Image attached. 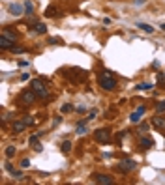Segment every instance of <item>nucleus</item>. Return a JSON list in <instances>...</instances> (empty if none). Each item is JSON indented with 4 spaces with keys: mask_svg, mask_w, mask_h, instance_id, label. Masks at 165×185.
I'll use <instances>...</instances> for the list:
<instances>
[{
    "mask_svg": "<svg viewBox=\"0 0 165 185\" xmlns=\"http://www.w3.org/2000/svg\"><path fill=\"white\" fill-rule=\"evenodd\" d=\"M70 150H71V142H70V140H64V142H62V152L68 153Z\"/></svg>",
    "mask_w": 165,
    "mask_h": 185,
    "instance_id": "23",
    "label": "nucleus"
},
{
    "mask_svg": "<svg viewBox=\"0 0 165 185\" xmlns=\"http://www.w3.org/2000/svg\"><path fill=\"white\" fill-rule=\"evenodd\" d=\"M135 168H137V163H135L133 159H124V161H120V163H118V167H116V170H118V172H122V174L133 172Z\"/></svg>",
    "mask_w": 165,
    "mask_h": 185,
    "instance_id": "3",
    "label": "nucleus"
},
{
    "mask_svg": "<svg viewBox=\"0 0 165 185\" xmlns=\"http://www.w3.org/2000/svg\"><path fill=\"white\" fill-rule=\"evenodd\" d=\"M26 125H28V124H26L24 120H17V122H13L11 131H13V133H23V131L26 129Z\"/></svg>",
    "mask_w": 165,
    "mask_h": 185,
    "instance_id": "9",
    "label": "nucleus"
},
{
    "mask_svg": "<svg viewBox=\"0 0 165 185\" xmlns=\"http://www.w3.org/2000/svg\"><path fill=\"white\" fill-rule=\"evenodd\" d=\"M49 43L51 45H62V39L60 37H49Z\"/></svg>",
    "mask_w": 165,
    "mask_h": 185,
    "instance_id": "24",
    "label": "nucleus"
},
{
    "mask_svg": "<svg viewBox=\"0 0 165 185\" xmlns=\"http://www.w3.org/2000/svg\"><path fill=\"white\" fill-rule=\"evenodd\" d=\"M21 80H28V73H23L21 75Z\"/></svg>",
    "mask_w": 165,
    "mask_h": 185,
    "instance_id": "33",
    "label": "nucleus"
},
{
    "mask_svg": "<svg viewBox=\"0 0 165 185\" xmlns=\"http://www.w3.org/2000/svg\"><path fill=\"white\" fill-rule=\"evenodd\" d=\"M137 110H139L141 114H145V110H147V107H143V105H141V107H137Z\"/></svg>",
    "mask_w": 165,
    "mask_h": 185,
    "instance_id": "32",
    "label": "nucleus"
},
{
    "mask_svg": "<svg viewBox=\"0 0 165 185\" xmlns=\"http://www.w3.org/2000/svg\"><path fill=\"white\" fill-rule=\"evenodd\" d=\"M145 2H147V0H133V4H135V6H143Z\"/></svg>",
    "mask_w": 165,
    "mask_h": 185,
    "instance_id": "31",
    "label": "nucleus"
},
{
    "mask_svg": "<svg viewBox=\"0 0 165 185\" xmlns=\"http://www.w3.org/2000/svg\"><path fill=\"white\" fill-rule=\"evenodd\" d=\"M165 80V75L163 73H160V75H158V82H160V84H162V82H163Z\"/></svg>",
    "mask_w": 165,
    "mask_h": 185,
    "instance_id": "30",
    "label": "nucleus"
},
{
    "mask_svg": "<svg viewBox=\"0 0 165 185\" xmlns=\"http://www.w3.org/2000/svg\"><path fill=\"white\" fill-rule=\"evenodd\" d=\"M162 30H163V32H165V24H162Z\"/></svg>",
    "mask_w": 165,
    "mask_h": 185,
    "instance_id": "35",
    "label": "nucleus"
},
{
    "mask_svg": "<svg viewBox=\"0 0 165 185\" xmlns=\"http://www.w3.org/2000/svg\"><path fill=\"white\" fill-rule=\"evenodd\" d=\"M96 116H98V110H90V114L85 118V122H90V120H94Z\"/></svg>",
    "mask_w": 165,
    "mask_h": 185,
    "instance_id": "25",
    "label": "nucleus"
},
{
    "mask_svg": "<svg viewBox=\"0 0 165 185\" xmlns=\"http://www.w3.org/2000/svg\"><path fill=\"white\" fill-rule=\"evenodd\" d=\"M24 122H26L28 125H32V124H34V120H32V118H24Z\"/></svg>",
    "mask_w": 165,
    "mask_h": 185,
    "instance_id": "34",
    "label": "nucleus"
},
{
    "mask_svg": "<svg viewBox=\"0 0 165 185\" xmlns=\"http://www.w3.org/2000/svg\"><path fill=\"white\" fill-rule=\"evenodd\" d=\"M86 124H88V122H85V120L77 124V129H75V131H77V135H85V133H88V129H86Z\"/></svg>",
    "mask_w": 165,
    "mask_h": 185,
    "instance_id": "13",
    "label": "nucleus"
},
{
    "mask_svg": "<svg viewBox=\"0 0 165 185\" xmlns=\"http://www.w3.org/2000/svg\"><path fill=\"white\" fill-rule=\"evenodd\" d=\"M54 15H56V7L54 6H49L45 9V17H54Z\"/></svg>",
    "mask_w": 165,
    "mask_h": 185,
    "instance_id": "19",
    "label": "nucleus"
},
{
    "mask_svg": "<svg viewBox=\"0 0 165 185\" xmlns=\"http://www.w3.org/2000/svg\"><path fill=\"white\" fill-rule=\"evenodd\" d=\"M145 131H148V124H147V122H143V124L139 125V133H145Z\"/></svg>",
    "mask_w": 165,
    "mask_h": 185,
    "instance_id": "27",
    "label": "nucleus"
},
{
    "mask_svg": "<svg viewBox=\"0 0 165 185\" xmlns=\"http://www.w3.org/2000/svg\"><path fill=\"white\" fill-rule=\"evenodd\" d=\"M9 13L13 15V17H19V15H23L24 13V4H9Z\"/></svg>",
    "mask_w": 165,
    "mask_h": 185,
    "instance_id": "7",
    "label": "nucleus"
},
{
    "mask_svg": "<svg viewBox=\"0 0 165 185\" xmlns=\"http://www.w3.org/2000/svg\"><path fill=\"white\" fill-rule=\"evenodd\" d=\"M23 4H24V13H26V15H32V13H34V4H32L30 0H24Z\"/></svg>",
    "mask_w": 165,
    "mask_h": 185,
    "instance_id": "15",
    "label": "nucleus"
},
{
    "mask_svg": "<svg viewBox=\"0 0 165 185\" xmlns=\"http://www.w3.org/2000/svg\"><path fill=\"white\" fill-rule=\"evenodd\" d=\"M94 139L98 140V142H101V144H107L109 140H111V131L109 129H96L94 131Z\"/></svg>",
    "mask_w": 165,
    "mask_h": 185,
    "instance_id": "5",
    "label": "nucleus"
},
{
    "mask_svg": "<svg viewBox=\"0 0 165 185\" xmlns=\"http://www.w3.org/2000/svg\"><path fill=\"white\" fill-rule=\"evenodd\" d=\"M2 36H6V37H9L11 41H17V34H15L13 30H9V28H4V30H2Z\"/></svg>",
    "mask_w": 165,
    "mask_h": 185,
    "instance_id": "14",
    "label": "nucleus"
},
{
    "mask_svg": "<svg viewBox=\"0 0 165 185\" xmlns=\"http://www.w3.org/2000/svg\"><path fill=\"white\" fill-rule=\"evenodd\" d=\"M98 80H100V86H101L103 90H107V92H113V90H116V80H115V77H113V73H111L109 69H103V71H100V77H98Z\"/></svg>",
    "mask_w": 165,
    "mask_h": 185,
    "instance_id": "1",
    "label": "nucleus"
},
{
    "mask_svg": "<svg viewBox=\"0 0 165 185\" xmlns=\"http://www.w3.org/2000/svg\"><path fill=\"white\" fill-rule=\"evenodd\" d=\"M4 153H6V157H8V159H11V157L15 155V148H13V146H8Z\"/></svg>",
    "mask_w": 165,
    "mask_h": 185,
    "instance_id": "22",
    "label": "nucleus"
},
{
    "mask_svg": "<svg viewBox=\"0 0 165 185\" xmlns=\"http://www.w3.org/2000/svg\"><path fill=\"white\" fill-rule=\"evenodd\" d=\"M152 88H154V84H152V82H141L135 90H152Z\"/></svg>",
    "mask_w": 165,
    "mask_h": 185,
    "instance_id": "18",
    "label": "nucleus"
},
{
    "mask_svg": "<svg viewBox=\"0 0 165 185\" xmlns=\"http://www.w3.org/2000/svg\"><path fill=\"white\" fill-rule=\"evenodd\" d=\"M137 28H141V30H143V32H147V34H152V32H154V28H152L150 24H145V22H139V24H137Z\"/></svg>",
    "mask_w": 165,
    "mask_h": 185,
    "instance_id": "17",
    "label": "nucleus"
},
{
    "mask_svg": "<svg viewBox=\"0 0 165 185\" xmlns=\"http://www.w3.org/2000/svg\"><path fill=\"white\" fill-rule=\"evenodd\" d=\"M152 124H154V127H156V129H160V131H165V116L158 114L156 118H152Z\"/></svg>",
    "mask_w": 165,
    "mask_h": 185,
    "instance_id": "10",
    "label": "nucleus"
},
{
    "mask_svg": "<svg viewBox=\"0 0 165 185\" xmlns=\"http://www.w3.org/2000/svg\"><path fill=\"white\" fill-rule=\"evenodd\" d=\"M58 124H62V116H56V118L53 120V125H58Z\"/></svg>",
    "mask_w": 165,
    "mask_h": 185,
    "instance_id": "29",
    "label": "nucleus"
},
{
    "mask_svg": "<svg viewBox=\"0 0 165 185\" xmlns=\"http://www.w3.org/2000/svg\"><path fill=\"white\" fill-rule=\"evenodd\" d=\"M30 88L36 92V95H38L39 99H47V97H49V90H47V84H45L43 79H34L32 84H30Z\"/></svg>",
    "mask_w": 165,
    "mask_h": 185,
    "instance_id": "2",
    "label": "nucleus"
},
{
    "mask_svg": "<svg viewBox=\"0 0 165 185\" xmlns=\"http://www.w3.org/2000/svg\"><path fill=\"white\" fill-rule=\"evenodd\" d=\"M141 116H143V114H141L139 110H135V112L130 114V122H131V124H139V122H141Z\"/></svg>",
    "mask_w": 165,
    "mask_h": 185,
    "instance_id": "16",
    "label": "nucleus"
},
{
    "mask_svg": "<svg viewBox=\"0 0 165 185\" xmlns=\"http://www.w3.org/2000/svg\"><path fill=\"white\" fill-rule=\"evenodd\" d=\"M71 110H73V107H71L70 103H64V105H62V112H71Z\"/></svg>",
    "mask_w": 165,
    "mask_h": 185,
    "instance_id": "26",
    "label": "nucleus"
},
{
    "mask_svg": "<svg viewBox=\"0 0 165 185\" xmlns=\"http://www.w3.org/2000/svg\"><path fill=\"white\" fill-rule=\"evenodd\" d=\"M13 45H15V41H11L9 37H6V36L0 34V49H2V51H9Z\"/></svg>",
    "mask_w": 165,
    "mask_h": 185,
    "instance_id": "8",
    "label": "nucleus"
},
{
    "mask_svg": "<svg viewBox=\"0 0 165 185\" xmlns=\"http://www.w3.org/2000/svg\"><path fill=\"white\" fill-rule=\"evenodd\" d=\"M156 112L158 114L165 112V101H156Z\"/></svg>",
    "mask_w": 165,
    "mask_h": 185,
    "instance_id": "20",
    "label": "nucleus"
},
{
    "mask_svg": "<svg viewBox=\"0 0 165 185\" xmlns=\"http://www.w3.org/2000/svg\"><path fill=\"white\" fill-rule=\"evenodd\" d=\"M30 167V159H23L21 161V168H28Z\"/></svg>",
    "mask_w": 165,
    "mask_h": 185,
    "instance_id": "28",
    "label": "nucleus"
},
{
    "mask_svg": "<svg viewBox=\"0 0 165 185\" xmlns=\"http://www.w3.org/2000/svg\"><path fill=\"white\" fill-rule=\"evenodd\" d=\"M139 146H141L143 150H148V148H152V146H154V140H152L150 137H147V135H145V137H141Z\"/></svg>",
    "mask_w": 165,
    "mask_h": 185,
    "instance_id": "11",
    "label": "nucleus"
},
{
    "mask_svg": "<svg viewBox=\"0 0 165 185\" xmlns=\"http://www.w3.org/2000/svg\"><path fill=\"white\" fill-rule=\"evenodd\" d=\"M9 51H11V52H15V54H21V52H24V51H26V47H19V45H13Z\"/></svg>",
    "mask_w": 165,
    "mask_h": 185,
    "instance_id": "21",
    "label": "nucleus"
},
{
    "mask_svg": "<svg viewBox=\"0 0 165 185\" xmlns=\"http://www.w3.org/2000/svg\"><path fill=\"white\" fill-rule=\"evenodd\" d=\"M36 99H38V95H36V92H34L32 88H30V90H24V92L21 94V97H19L21 105H32Z\"/></svg>",
    "mask_w": 165,
    "mask_h": 185,
    "instance_id": "4",
    "label": "nucleus"
},
{
    "mask_svg": "<svg viewBox=\"0 0 165 185\" xmlns=\"http://www.w3.org/2000/svg\"><path fill=\"white\" fill-rule=\"evenodd\" d=\"M92 178H94L96 183H101V185H113L115 183V180H113L109 174H94Z\"/></svg>",
    "mask_w": 165,
    "mask_h": 185,
    "instance_id": "6",
    "label": "nucleus"
},
{
    "mask_svg": "<svg viewBox=\"0 0 165 185\" xmlns=\"http://www.w3.org/2000/svg\"><path fill=\"white\" fill-rule=\"evenodd\" d=\"M34 32H36V34H45V32H47L45 22H34Z\"/></svg>",
    "mask_w": 165,
    "mask_h": 185,
    "instance_id": "12",
    "label": "nucleus"
}]
</instances>
